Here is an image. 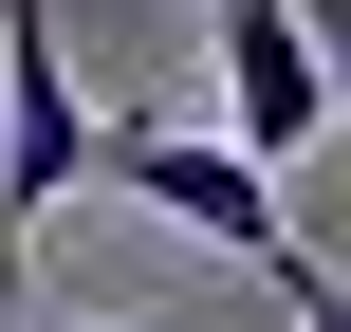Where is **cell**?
I'll return each mask as SVG.
<instances>
[{"label": "cell", "mask_w": 351, "mask_h": 332, "mask_svg": "<svg viewBox=\"0 0 351 332\" xmlns=\"http://www.w3.org/2000/svg\"><path fill=\"white\" fill-rule=\"evenodd\" d=\"M93 185L167 203V222H185V240H222L241 277H278V259H296V222H278V166H259V148H204V129H130V111H111V129H93Z\"/></svg>", "instance_id": "obj_1"}, {"label": "cell", "mask_w": 351, "mask_h": 332, "mask_svg": "<svg viewBox=\"0 0 351 332\" xmlns=\"http://www.w3.org/2000/svg\"><path fill=\"white\" fill-rule=\"evenodd\" d=\"M204 55H222V111H241V148L296 185V148L333 129V37H315V0H204Z\"/></svg>", "instance_id": "obj_2"}, {"label": "cell", "mask_w": 351, "mask_h": 332, "mask_svg": "<svg viewBox=\"0 0 351 332\" xmlns=\"http://www.w3.org/2000/svg\"><path fill=\"white\" fill-rule=\"evenodd\" d=\"M259 296H278V314H296V332H351V277H333V259H315V240H296V259H278Z\"/></svg>", "instance_id": "obj_3"}, {"label": "cell", "mask_w": 351, "mask_h": 332, "mask_svg": "<svg viewBox=\"0 0 351 332\" xmlns=\"http://www.w3.org/2000/svg\"><path fill=\"white\" fill-rule=\"evenodd\" d=\"M0 18H37V0H0Z\"/></svg>", "instance_id": "obj_4"}, {"label": "cell", "mask_w": 351, "mask_h": 332, "mask_svg": "<svg viewBox=\"0 0 351 332\" xmlns=\"http://www.w3.org/2000/svg\"><path fill=\"white\" fill-rule=\"evenodd\" d=\"M74 332H93V314H74ZM111 332H130V314H111Z\"/></svg>", "instance_id": "obj_5"}]
</instances>
